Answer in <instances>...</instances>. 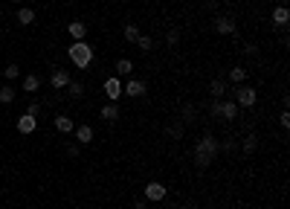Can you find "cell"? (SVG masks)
<instances>
[{
  "label": "cell",
  "instance_id": "cell-1",
  "mask_svg": "<svg viewBox=\"0 0 290 209\" xmlns=\"http://www.w3.org/2000/svg\"><path fill=\"white\" fill-rule=\"evenodd\" d=\"M67 55H70V61H73L78 70H87V67L93 64V47H90L87 41H73L70 49H67Z\"/></svg>",
  "mask_w": 290,
  "mask_h": 209
},
{
  "label": "cell",
  "instance_id": "cell-2",
  "mask_svg": "<svg viewBox=\"0 0 290 209\" xmlns=\"http://www.w3.org/2000/svg\"><path fill=\"white\" fill-rule=\"evenodd\" d=\"M232 102H235L238 108H256L259 93H256V87H253V84H238V87L232 90Z\"/></svg>",
  "mask_w": 290,
  "mask_h": 209
},
{
  "label": "cell",
  "instance_id": "cell-3",
  "mask_svg": "<svg viewBox=\"0 0 290 209\" xmlns=\"http://www.w3.org/2000/svg\"><path fill=\"white\" fill-rule=\"evenodd\" d=\"M195 154H203V157H209V160H215L221 151H218V140L212 137V134H203L200 140H198V145H195Z\"/></svg>",
  "mask_w": 290,
  "mask_h": 209
},
{
  "label": "cell",
  "instance_id": "cell-4",
  "mask_svg": "<svg viewBox=\"0 0 290 209\" xmlns=\"http://www.w3.org/2000/svg\"><path fill=\"white\" fill-rule=\"evenodd\" d=\"M122 93H128L131 99H142V96L148 93V84H145V81H139V79H131V81H125V84H122Z\"/></svg>",
  "mask_w": 290,
  "mask_h": 209
},
{
  "label": "cell",
  "instance_id": "cell-5",
  "mask_svg": "<svg viewBox=\"0 0 290 209\" xmlns=\"http://www.w3.org/2000/svg\"><path fill=\"white\" fill-rule=\"evenodd\" d=\"M105 93H107L110 102H119V96H122V79H119V76H110V79L105 81Z\"/></svg>",
  "mask_w": 290,
  "mask_h": 209
},
{
  "label": "cell",
  "instance_id": "cell-6",
  "mask_svg": "<svg viewBox=\"0 0 290 209\" xmlns=\"http://www.w3.org/2000/svg\"><path fill=\"white\" fill-rule=\"evenodd\" d=\"M215 32H218V35H235V20H232L229 15L215 17Z\"/></svg>",
  "mask_w": 290,
  "mask_h": 209
},
{
  "label": "cell",
  "instance_id": "cell-7",
  "mask_svg": "<svg viewBox=\"0 0 290 209\" xmlns=\"http://www.w3.org/2000/svg\"><path fill=\"white\" fill-rule=\"evenodd\" d=\"M180 122H183V125H195V122H198V105H195V102L180 105Z\"/></svg>",
  "mask_w": 290,
  "mask_h": 209
},
{
  "label": "cell",
  "instance_id": "cell-8",
  "mask_svg": "<svg viewBox=\"0 0 290 209\" xmlns=\"http://www.w3.org/2000/svg\"><path fill=\"white\" fill-rule=\"evenodd\" d=\"M70 81H73V79H70V73H67V70H52V76H49L52 90H64Z\"/></svg>",
  "mask_w": 290,
  "mask_h": 209
},
{
  "label": "cell",
  "instance_id": "cell-9",
  "mask_svg": "<svg viewBox=\"0 0 290 209\" xmlns=\"http://www.w3.org/2000/svg\"><path fill=\"white\" fill-rule=\"evenodd\" d=\"M163 198H166V186H163V183L154 180V183L145 186V201H154V204H157V201H163Z\"/></svg>",
  "mask_w": 290,
  "mask_h": 209
},
{
  "label": "cell",
  "instance_id": "cell-10",
  "mask_svg": "<svg viewBox=\"0 0 290 209\" xmlns=\"http://www.w3.org/2000/svg\"><path fill=\"white\" fill-rule=\"evenodd\" d=\"M227 84H229L227 79H212L209 81V96L212 99H224L227 96Z\"/></svg>",
  "mask_w": 290,
  "mask_h": 209
},
{
  "label": "cell",
  "instance_id": "cell-11",
  "mask_svg": "<svg viewBox=\"0 0 290 209\" xmlns=\"http://www.w3.org/2000/svg\"><path fill=\"white\" fill-rule=\"evenodd\" d=\"M238 105L232 102V99H227V102H221V119H227V122H232V119H238Z\"/></svg>",
  "mask_w": 290,
  "mask_h": 209
},
{
  "label": "cell",
  "instance_id": "cell-12",
  "mask_svg": "<svg viewBox=\"0 0 290 209\" xmlns=\"http://www.w3.org/2000/svg\"><path fill=\"white\" fill-rule=\"evenodd\" d=\"M67 35H70L73 41H84V38H87V26H84L81 20H73V23L67 26Z\"/></svg>",
  "mask_w": 290,
  "mask_h": 209
},
{
  "label": "cell",
  "instance_id": "cell-13",
  "mask_svg": "<svg viewBox=\"0 0 290 209\" xmlns=\"http://www.w3.org/2000/svg\"><path fill=\"white\" fill-rule=\"evenodd\" d=\"M99 116H102L105 122H116V119H119V105H116V102H107V105H102Z\"/></svg>",
  "mask_w": 290,
  "mask_h": 209
},
{
  "label": "cell",
  "instance_id": "cell-14",
  "mask_svg": "<svg viewBox=\"0 0 290 209\" xmlns=\"http://www.w3.org/2000/svg\"><path fill=\"white\" fill-rule=\"evenodd\" d=\"M35 128H38V119H35V116H29V113H23V116L17 119V131H20L23 137H26V134H32Z\"/></svg>",
  "mask_w": 290,
  "mask_h": 209
},
{
  "label": "cell",
  "instance_id": "cell-15",
  "mask_svg": "<svg viewBox=\"0 0 290 209\" xmlns=\"http://www.w3.org/2000/svg\"><path fill=\"white\" fill-rule=\"evenodd\" d=\"M288 20H290V9H288V6H276V9H273V23L285 29Z\"/></svg>",
  "mask_w": 290,
  "mask_h": 209
},
{
  "label": "cell",
  "instance_id": "cell-16",
  "mask_svg": "<svg viewBox=\"0 0 290 209\" xmlns=\"http://www.w3.org/2000/svg\"><path fill=\"white\" fill-rule=\"evenodd\" d=\"M76 143H78V145L93 143V128H90V125H78V128H76Z\"/></svg>",
  "mask_w": 290,
  "mask_h": 209
},
{
  "label": "cell",
  "instance_id": "cell-17",
  "mask_svg": "<svg viewBox=\"0 0 290 209\" xmlns=\"http://www.w3.org/2000/svg\"><path fill=\"white\" fill-rule=\"evenodd\" d=\"M17 23H23V26L35 23V9H32V6H23V9H17Z\"/></svg>",
  "mask_w": 290,
  "mask_h": 209
},
{
  "label": "cell",
  "instance_id": "cell-18",
  "mask_svg": "<svg viewBox=\"0 0 290 209\" xmlns=\"http://www.w3.org/2000/svg\"><path fill=\"white\" fill-rule=\"evenodd\" d=\"M166 134L171 137V140H183V134H186V125L177 119V122H168V128H166Z\"/></svg>",
  "mask_w": 290,
  "mask_h": 209
},
{
  "label": "cell",
  "instance_id": "cell-19",
  "mask_svg": "<svg viewBox=\"0 0 290 209\" xmlns=\"http://www.w3.org/2000/svg\"><path fill=\"white\" fill-rule=\"evenodd\" d=\"M55 131L70 134V131H76V125H73V119H70V116H55Z\"/></svg>",
  "mask_w": 290,
  "mask_h": 209
},
{
  "label": "cell",
  "instance_id": "cell-20",
  "mask_svg": "<svg viewBox=\"0 0 290 209\" xmlns=\"http://www.w3.org/2000/svg\"><path fill=\"white\" fill-rule=\"evenodd\" d=\"M256 148H259V137H256V134H247L244 143H241V151H244V154H256Z\"/></svg>",
  "mask_w": 290,
  "mask_h": 209
},
{
  "label": "cell",
  "instance_id": "cell-21",
  "mask_svg": "<svg viewBox=\"0 0 290 209\" xmlns=\"http://www.w3.org/2000/svg\"><path fill=\"white\" fill-rule=\"evenodd\" d=\"M134 73V61L131 58H119L116 61V76H131Z\"/></svg>",
  "mask_w": 290,
  "mask_h": 209
},
{
  "label": "cell",
  "instance_id": "cell-22",
  "mask_svg": "<svg viewBox=\"0 0 290 209\" xmlns=\"http://www.w3.org/2000/svg\"><path fill=\"white\" fill-rule=\"evenodd\" d=\"M38 87H41V79H38L35 73H29V76H23V90H26V93H35Z\"/></svg>",
  "mask_w": 290,
  "mask_h": 209
},
{
  "label": "cell",
  "instance_id": "cell-23",
  "mask_svg": "<svg viewBox=\"0 0 290 209\" xmlns=\"http://www.w3.org/2000/svg\"><path fill=\"white\" fill-rule=\"evenodd\" d=\"M134 44H137L142 52H151V49H154V38H151V35H142V32H139V38H137Z\"/></svg>",
  "mask_w": 290,
  "mask_h": 209
},
{
  "label": "cell",
  "instance_id": "cell-24",
  "mask_svg": "<svg viewBox=\"0 0 290 209\" xmlns=\"http://www.w3.org/2000/svg\"><path fill=\"white\" fill-rule=\"evenodd\" d=\"M227 81H235V84L247 81V70H244V67H232V70H229V76H227Z\"/></svg>",
  "mask_w": 290,
  "mask_h": 209
},
{
  "label": "cell",
  "instance_id": "cell-25",
  "mask_svg": "<svg viewBox=\"0 0 290 209\" xmlns=\"http://www.w3.org/2000/svg\"><path fill=\"white\" fill-rule=\"evenodd\" d=\"M15 102V87L12 84H3L0 87V105H12Z\"/></svg>",
  "mask_w": 290,
  "mask_h": 209
},
{
  "label": "cell",
  "instance_id": "cell-26",
  "mask_svg": "<svg viewBox=\"0 0 290 209\" xmlns=\"http://www.w3.org/2000/svg\"><path fill=\"white\" fill-rule=\"evenodd\" d=\"M67 93H70V99H81V96H84V84H81V81H70V84H67Z\"/></svg>",
  "mask_w": 290,
  "mask_h": 209
},
{
  "label": "cell",
  "instance_id": "cell-27",
  "mask_svg": "<svg viewBox=\"0 0 290 209\" xmlns=\"http://www.w3.org/2000/svg\"><path fill=\"white\" fill-rule=\"evenodd\" d=\"M122 35H125V41H128V44H134V41L139 38V29H137V23H128V26L122 29Z\"/></svg>",
  "mask_w": 290,
  "mask_h": 209
},
{
  "label": "cell",
  "instance_id": "cell-28",
  "mask_svg": "<svg viewBox=\"0 0 290 209\" xmlns=\"http://www.w3.org/2000/svg\"><path fill=\"white\" fill-rule=\"evenodd\" d=\"M218 151L232 154V151H238V143H235V140H224V143H218Z\"/></svg>",
  "mask_w": 290,
  "mask_h": 209
},
{
  "label": "cell",
  "instance_id": "cell-29",
  "mask_svg": "<svg viewBox=\"0 0 290 209\" xmlns=\"http://www.w3.org/2000/svg\"><path fill=\"white\" fill-rule=\"evenodd\" d=\"M166 44H168V47H177V44H180V29H168V32H166Z\"/></svg>",
  "mask_w": 290,
  "mask_h": 209
},
{
  "label": "cell",
  "instance_id": "cell-30",
  "mask_svg": "<svg viewBox=\"0 0 290 209\" xmlns=\"http://www.w3.org/2000/svg\"><path fill=\"white\" fill-rule=\"evenodd\" d=\"M221 102H224V99H212V102H209V116H212V119H221Z\"/></svg>",
  "mask_w": 290,
  "mask_h": 209
},
{
  "label": "cell",
  "instance_id": "cell-31",
  "mask_svg": "<svg viewBox=\"0 0 290 209\" xmlns=\"http://www.w3.org/2000/svg\"><path fill=\"white\" fill-rule=\"evenodd\" d=\"M3 76H6V79H9V81H15V79H17V76H20V67H17V64H9V67H6V70H3Z\"/></svg>",
  "mask_w": 290,
  "mask_h": 209
},
{
  "label": "cell",
  "instance_id": "cell-32",
  "mask_svg": "<svg viewBox=\"0 0 290 209\" xmlns=\"http://www.w3.org/2000/svg\"><path fill=\"white\" fill-rule=\"evenodd\" d=\"M38 111H41V102H26V113L29 116H38Z\"/></svg>",
  "mask_w": 290,
  "mask_h": 209
},
{
  "label": "cell",
  "instance_id": "cell-33",
  "mask_svg": "<svg viewBox=\"0 0 290 209\" xmlns=\"http://www.w3.org/2000/svg\"><path fill=\"white\" fill-rule=\"evenodd\" d=\"M64 151H67V157H78V154H81V148H78V143H70V145H67Z\"/></svg>",
  "mask_w": 290,
  "mask_h": 209
},
{
  "label": "cell",
  "instance_id": "cell-34",
  "mask_svg": "<svg viewBox=\"0 0 290 209\" xmlns=\"http://www.w3.org/2000/svg\"><path fill=\"white\" fill-rule=\"evenodd\" d=\"M279 125H282V128H290V113H288V111H282V116H279Z\"/></svg>",
  "mask_w": 290,
  "mask_h": 209
},
{
  "label": "cell",
  "instance_id": "cell-35",
  "mask_svg": "<svg viewBox=\"0 0 290 209\" xmlns=\"http://www.w3.org/2000/svg\"><path fill=\"white\" fill-rule=\"evenodd\" d=\"M247 55H259V47H256V44H247Z\"/></svg>",
  "mask_w": 290,
  "mask_h": 209
},
{
  "label": "cell",
  "instance_id": "cell-36",
  "mask_svg": "<svg viewBox=\"0 0 290 209\" xmlns=\"http://www.w3.org/2000/svg\"><path fill=\"white\" fill-rule=\"evenodd\" d=\"M131 209H148V207H145V201H134V204H131Z\"/></svg>",
  "mask_w": 290,
  "mask_h": 209
},
{
  "label": "cell",
  "instance_id": "cell-37",
  "mask_svg": "<svg viewBox=\"0 0 290 209\" xmlns=\"http://www.w3.org/2000/svg\"><path fill=\"white\" fill-rule=\"evenodd\" d=\"M9 3H20V0H9Z\"/></svg>",
  "mask_w": 290,
  "mask_h": 209
},
{
  "label": "cell",
  "instance_id": "cell-38",
  "mask_svg": "<svg viewBox=\"0 0 290 209\" xmlns=\"http://www.w3.org/2000/svg\"><path fill=\"white\" fill-rule=\"evenodd\" d=\"M0 15H3V9H0Z\"/></svg>",
  "mask_w": 290,
  "mask_h": 209
}]
</instances>
